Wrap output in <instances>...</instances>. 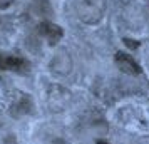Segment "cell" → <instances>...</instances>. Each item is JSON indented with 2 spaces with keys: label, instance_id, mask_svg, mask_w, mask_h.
Here are the masks:
<instances>
[{
  "label": "cell",
  "instance_id": "1",
  "mask_svg": "<svg viewBox=\"0 0 149 144\" xmlns=\"http://www.w3.org/2000/svg\"><path fill=\"white\" fill-rule=\"evenodd\" d=\"M75 14L87 25H94L101 22L106 12V0H75Z\"/></svg>",
  "mask_w": 149,
  "mask_h": 144
},
{
  "label": "cell",
  "instance_id": "2",
  "mask_svg": "<svg viewBox=\"0 0 149 144\" xmlns=\"http://www.w3.org/2000/svg\"><path fill=\"white\" fill-rule=\"evenodd\" d=\"M30 64L19 55H0V69L14 70V72H27Z\"/></svg>",
  "mask_w": 149,
  "mask_h": 144
},
{
  "label": "cell",
  "instance_id": "3",
  "mask_svg": "<svg viewBox=\"0 0 149 144\" xmlns=\"http://www.w3.org/2000/svg\"><path fill=\"white\" fill-rule=\"evenodd\" d=\"M116 64L119 65V69H121L124 74H129V76H139L142 70L141 67H139V64L131 57V55L124 54V52H117L116 54Z\"/></svg>",
  "mask_w": 149,
  "mask_h": 144
},
{
  "label": "cell",
  "instance_id": "4",
  "mask_svg": "<svg viewBox=\"0 0 149 144\" xmlns=\"http://www.w3.org/2000/svg\"><path fill=\"white\" fill-rule=\"evenodd\" d=\"M39 34H40L42 37H45L50 45H55V44L64 37V30H62L57 24H52V22H42L40 25H39Z\"/></svg>",
  "mask_w": 149,
  "mask_h": 144
},
{
  "label": "cell",
  "instance_id": "5",
  "mask_svg": "<svg viewBox=\"0 0 149 144\" xmlns=\"http://www.w3.org/2000/svg\"><path fill=\"white\" fill-rule=\"evenodd\" d=\"M14 3V0H0V10H3V8L10 7Z\"/></svg>",
  "mask_w": 149,
  "mask_h": 144
},
{
  "label": "cell",
  "instance_id": "6",
  "mask_svg": "<svg viewBox=\"0 0 149 144\" xmlns=\"http://www.w3.org/2000/svg\"><path fill=\"white\" fill-rule=\"evenodd\" d=\"M124 42H126V45H127V47H131V49H136L137 45H139L136 40H131V39H124Z\"/></svg>",
  "mask_w": 149,
  "mask_h": 144
},
{
  "label": "cell",
  "instance_id": "7",
  "mask_svg": "<svg viewBox=\"0 0 149 144\" xmlns=\"http://www.w3.org/2000/svg\"><path fill=\"white\" fill-rule=\"evenodd\" d=\"M97 144H107V143H104V141H97Z\"/></svg>",
  "mask_w": 149,
  "mask_h": 144
}]
</instances>
